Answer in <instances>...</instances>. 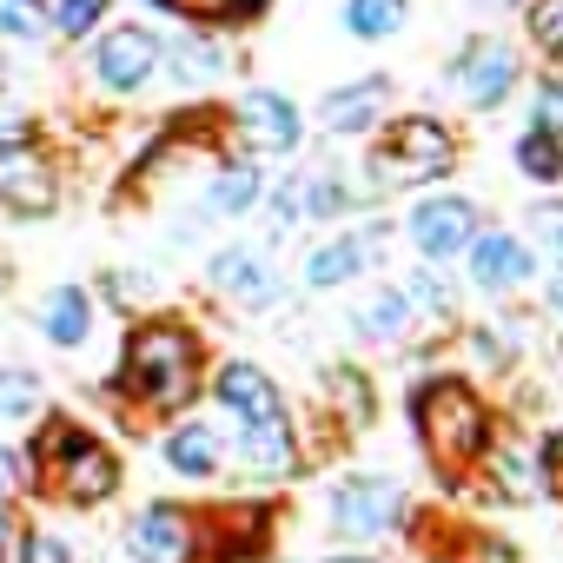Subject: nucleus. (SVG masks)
I'll return each mask as SVG.
<instances>
[{"label": "nucleus", "mask_w": 563, "mask_h": 563, "mask_svg": "<svg viewBox=\"0 0 563 563\" xmlns=\"http://www.w3.org/2000/svg\"><path fill=\"white\" fill-rule=\"evenodd\" d=\"M411 418H418V444H424V457L444 471V484H457V477L484 457V444H490L484 405H477V391H471L464 378H438V385L411 391Z\"/></svg>", "instance_id": "obj_3"}, {"label": "nucleus", "mask_w": 563, "mask_h": 563, "mask_svg": "<svg viewBox=\"0 0 563 563\" xmlns=\"http://www.w3.org/2000/svg\"><path fill=\"white\" fill-rule=\"evenodd\" d=\"M159 74V34L140 27V21H120L93 41V80L107 93H140L146 80Z\"/></svg>", "instance_id": "obj_7"}, {"label": "nucleus", "mask_w": 563, "mask_h": 563, "mask_svg": "<svg viewBox=\"0 0 563 563\" xmlns=\"http://www.w3.org/2000/svg\"><path fill=\"white\" fill-rule=\"evenodd\" d=\"M107 8H113V0H47V27L60 41H87L107 21Z\"/></svg>", "instance_id": "obj_26"}, {"label": "nucleus", "mask_w": 563, "mask_h": 563, "mask_svg": "<svg viewBox=\"0 0 563 563\" xmlns=\"http://www.w3.org/2000/svg\"><path fill=\"white\" fill-rule=\"evenodd\" d=\"M537 133H550L556 146H563V80H543V93H537V120H530Z\"/></svg>", "instance_id": "obj_34"}, {"label": "nucleus", "mask_w": 563, "mask_h": 563, "mask_svg": "<svg viewBox=\"0 0 563 563\" xmlns=\"http://www.w3.org/2000/svg\"><path fill=\"white\" fill-rule=\"evenodd\" d=\"M378 252H385V232L378 225L372 232H345V239H332V245H319L306 258V286L312 292H332V286H345V278H358Z\"/></svg>", "instance_id": "obj_14"}, {"label": "nucleus", "mask_w": 563, "mask_h": 563, "mask_svg": "<svg viewBox=\"0 0 563 563\" xmlns=\"http://www.w3.org/2000/svg\"><path fill=\"white\" fill-rule=\"evenodd\" d=\"M405 232H411V245L424 258H451V252H464L477 239V206L471 199H424V206H411Z\"/></svg>", "instance_id": "obj_10"}, {"label": "nucleus", "mask_w": 563, "mask_h": 563, "mask_svg": "<svg viewBox=\"0 0 563 563\" xmlns=\"http://www.w3.org/2000/svg\"><path fill=\"white\" fill-rule=\"evenodd\" d=\"M517 166H523V179H563V146L530 126V133L517 140Z\"/></svg>", "instance_id": "obj_29"}, {"label": "nucleus", "mask_w": 563, "mask_h": 563, "mask_svg": "<svg viewBox=\"0 0 563 563\" xmlns=\"http://www.w3.org/2000/svg\"><path fill=\"white\" fill-rule=\"evenodd\" d=\"M14 537H21V523L8 517V504H0V563H8V556H14Z\"/></svg>", "instance_id": "obj_40"}, {"label": "nucleus", "mask_w": 563, "mask_h": 563, "mask_svg": "<svg viewBox=\"0 0 563 563\" xmlns=\"http://www.w3.org/2000/svg\"><path fill=\"white\" fill-rule=\"evenodd\" d=\"M497 477H504V497H530L537 477H523V451H504L497 457Z\"/></svg>", "instance_id": "obj_35"}, {"label": "nucleus", "mask_w": 563, "mask_h": 563, "mask_svg": "<svg viewBox=\"0 0 563 563\" xmlns=\"http://www.w3.org/2000/svg\"><path fill=\"white\" fill-rule=\"evenodd\" d=\"M126 550H133V563H192L199 523H192V510H179V504H146V510L126 523Z\"/></svg>", "instance_id": "obj_9"}, {"label": "nucleus", "mask_w": 563, "mask_h": 563, "mask_svg": "<svg viewBox=\"0 0 563 563\" xmlns=\"http://www.w3.org/2000/svg\"><path fill=\"white\" fill-rule=\"evenodd\" d=\"M332 398H339L345 424H372V385H365L352 365H339V372H332Z\"/></svg>", "instance_id": "obj_31"}, {"label": "nucleus", "mask_w": 563, "mask_h": 563, "mask_svg": "<svg viewBox=\"0 0 563 563\" xmlns=\"http://www.w3.org/2000/svg\"><path fill=\"white\" fill-rule=\"evenodd\" d=\"M27 484H41V490H54L60 504H74V510H93V504H107L113 490H120V457H113V444L100 438V431H87L80 418H67V411H47L41 418V431H34V444H27Z\"/></svg>", "instance_id": "obj_1"}, {"label": "nucleus", "mask_w": 563, "mask_h": 563, "mask_svg": "<svg viewBox=\"0 0 563 563\" xmlns=\"http://www.w3.org/2000/svg\"><path fill=\"white\" fill-rule=\"evenodd\" d=\"M41 339L60 352H80L93 339V292L87 286H54L41 299Z\"/></svg>", "instance_id": "obj_17"}, {"label": "nucleus", "mask_w": 563, "mask_h": 563, "mask_svg": "<svg viewBox=\"0 0 563 563\" xmlns=\"http://www.w3.org/2000/svg\"><path fill=\"white\" fill-rule=\"evenodd\" d=\"M477 8H517V0H477Z\"/></svg>", "instance_id": "obj_42"}, {"label": "nucleus", "mask_w": 563, "mask_h": 563, "mask_svg": "<svg viewBox=\"0 0 563 563\" xmlns=\"http://www.w3.org/2000/svg\"><path fill=\"white\" fill-rule=\"evenodd\" d=\"M451 166H457V146H451V133H444L438 120H424V113H405V120L378 140V153L365 159L372 186H424V179H444Z\"/></svg>", "instance_id": "obj_4"}, {"label": "nucleus", "mask_w": 563, "mask_h": 563, "mask_svg": "<svg viewBox=\"0 0 563 563\" xmlns=\"http://www.w3.org/2000/svg\"><path fill=\"white\" fill-rule=\"evenodd\" d=\"M206 278H212V292H225V299H239V306H272V299H278V272H272V258H265L258 245H225V252H212Z\"/></svg>", "instance_id": "obj_13"}, {"label": "nucleus", "mask_w": 563, "mask_h": 563, "mask_svg": "<svg viewBox=\"0 0 563 563\" xmlns=\"http://www.w3.org/2000/svg\"><path fill=\"white\" fill-rule=\"evenodd\" d=\"M550 306H556V312H563V265H556V272H550Z\"/></svg>", "instance_id": "obj_41"}, {"label": "nucleus", "mask_w": 563, "mask_h": 563, "mask_svg": "<svg viewBox=\"0 0 563 563\" xmlns=\"http://www.w3.org/2000/svg\"><path fill=\"white\" fill-rule=\"evenodd\" d=\"M159 67L179 80V87H206V80H219L225 74V54H219V41L212 34H173V41H159Z\"/></svg>", "instance_id": "obj_19"}, {"label": "nucleus", "mask_w": 563, "mask_h": 563, "mask_svg": "<svg viewBox=\"0 0 563 563\" xmlns=\"http://www.w3.org/2000/svg\"><path fill=\"white\" fill-rule=\"evenodd\" d=\"M352 332L358 339H378V345H398L411 332V299L405 292H372L358 312H352Z\"/></svg>", "instance_id": "obj_22"}, {"label": "nucleus", "mask_w": 563, "mask_h": 563, "mask_svg": "<svg viewBox=\"0 0 563 563\" xmlns=\"http://www.w3.org/2000/svg\"><path fill=\"white\" fill-rule=\"evenodd\" d=\"M451 80H457V93H464L471 107H504V93L517 87V54H510L504 41H471V47L457 54Z\"/></svg>", "instance_id": "obj_12"}, {"label": "nucleus", "mask_w": 563, "mask_h": 563, "mask_svg": "<svg viewBox=\"0 0 563 563\" xmlns=\"http://www.w3.org/2000/svg\"><path fill=\"white\" fill-rule=\"evenodd\" d=\"M530 41L543 54H563V0H530Z\"/></svg>", "instance_id": "obj_33"}, {"label": "nucleus", "mask_w": 563, "mask_h": 563, "mask_svg": "<svg viewBox=\"0 0 563 563\" xmlns=\"http://www.w3.org/2000/svg\"><path fill=\"white\" fill-rule=\"evenodd\" d=\"M405 0H345V27L358 34V41H385V34H398L405 27Z\"/></svg>", "instance_id": "obj_25"}, {"label": "nucleus", "mask_w": 563, "mask_h": 563, "mask_svg": "<svg viewBox=\"0 0 563 563\" xmlns=\"http://www.w3.org/2000/svg\"><path fill=\"white\" fill-rule=\"evenodd\" d=\"M41 411V372L34 365H0V418Z\"/></svg>", "instance_id": "obj_27"}, {"label": "nucleus", "mask_w": 563, "mask_h": 563, "mask_svg": "<svg viewBox=\"0 0 563 563\" xmlns=\"http://www.w3.org/2000/svg\"><path fill=\"white\" fill-rule=\"evenodd\" d=\"M272 219L278 225H299V179H286V186L272 192Z\"/></svg>", "instance_id": "obj_37"}, {"label": "nucleus", "mask_w": 563, "mask_h": 563, "mask_svg": "<svg viewBox=\"0 0 563 563\" xmlns=\"http://www.w3.org/2000/svg\"><path fill=\"white\" fill-rule=\"evenodd\" d=\"M258 166L252 159H232V166H219L212 173V186H206V212L212 219H239V212H252L258 206Z\"/></svg>", "instance_id": "obj_21"}, {"label": "nucleus", "mask_w": 563, "mask_h": 563, "mask_svg": "<svg viewBox=\"0 0 563 563\" xmlns=\"http://www.w3.org/2000/svg\"><path fill=\"white\" fill-rule=\"evenodd\" d=\"M405 523V490L391 477H345L332 490V530L345 543H372V537H391Z\"/></svg>", "instance_id": "obj_6"}, {"label": "nucleus", "mask_w": 563, "mask_h": 563, "mask_svg": "<svg viewBox=\"0 0 563 563\" xmlns=\"http://www.w3.org/2000/svg\"><path fill=\"white\" fill-rule=\"evenodd\" d=\"M325 563H372V556H325Z\"/></svg>", "instance_id": "obj_43"}, {"label": "nucleus", "mask_w": 563, "mask_h": 563, "mask_svg": "<svg viewBox=\"0 0 563 563\" xmlns=\"http://www.w3.org/2000/svg\"><path fill=\"white\" fill-rule=\"evenodd\" d=\"M352 212V192L339 173H299V219H339Z\"/></svg>", "instance_id": "obj_24"}, {"label": "nucleus", "mask_w": 563, "mask_h": 563, "mask_svg": "<svg viewBox=\"0 0 563 563\" xmlns=\"http://www.w3.org/2000/svg\"><path fill=\"white\" fill-rule=\"evenodd\" d=\"M159 451H166V464H173L179 477H192V484L219 477V464H225V444H219V431H212V424H192V418H186V424H173Z\"/></svg>", "instance_id": "obj_18"}, {"label": "nucleus", "mask_w": 563, "mask_h": 563, "mask_svg": "<svg viewBox=\"0 0 563 563\" xmlns=\"http://www.w3.org/2000/svg\"><path fill=\"white\" fill-rule=\"evenodd\" d=\"M537 232L556 245V265H563V206H537Z\"/></svg>", "instance_id": "obj_39"}, {"label": "nucleus", "mask_w": 563, "mask_h": 563, "mask_svg": "<svg viewBox=\"0 0 563 563\" xmlns=\"http://www.w3.org/2000/svg\"><path fill=\"white\" fill-rule=\"evenodd\" d=\"M120 391L153 418L186 411L199 391V332L179 319H140L120 345Z\"/></svg>", "instance_id": "obj_2"}, {"label": "nucleus", "mask_w": 563, "mask_h": 563, "mask_svg": "<svg viewBox=\"0 0 563 563\" xmlns=\"http://www.w3.org/2000/svg\"><path fill=\"white\" fill-rule=\"evenodd\" d=\"M464 252H471V278H477L484 292H510V286H523V278H530V245L510 239V232H484Z\"/></svg>", "instance_id": "obj_15"}, {"label": "nucleus", "mask_w": 563, "mask_h": 563, "mask_svg": "<svg viewBox=\"0 0 563 563\" xmlns=\"http://www.w3.org/2000/svg\"><path fill=\"white\" fill-rule=\"evenodd\" d=\"M41 34H54V27H47V0H0V41L34 47Z\"/></svg>", "instance_id": "obj_28"}, {"label": "nucleus", "mask_w": 563, "mask_h": 563, "mask_svg": "<svg viewBox=\"0 0 563 563\" xmlns=\"http://www.w3.org/2000/svg\"><path fill=\"white\" fill-rule=\"evenodd\" d=\"M8 563H74V543L54 537V530H34V523H27V530L14 537V556H8Z\"/></svg>", "instance_id": "obj_30"}, {"label": "nucleus", "mask_w": 563, "mask_h": 563, "mask_svg": "<svg viewBox=\"0 0 563 563\" xmlns=\"http://www.w3.org/2000/svg\"><path fill=\"white\" fill-rule=\"evenodd\" d=\"M14 490H27V464H21L14 444H0V504H8Z\"/></svg>", "instance_id": "obj_36"}, {"label": "nucleus", "mask_w": 563, "mask_h": 563, "mask_svg": "<svg viewBox=\"0 0 563 563\" xmlns=\"http://www.w3.org/2000/svg\"><path fill=\"white\" fill-rule=\"evenodd\" d=\"M212 398L239 418V431L245 424H278L286 418V398H278V385L258 372V365H245V358H232V365H219V378H212Z\"/></svg>", "instance_id": "obj_11"}, {"label": "nucleus", "mask_w": 563, "mask_h": 563, "mask_svg": "<svg viewBox=\"0 0 563 563\" xmlns=\"http://www.w3.org/2000/svg\"><path fill=\"white\" fill-rule=\"evenodd\" d=\"M537 477L563 484V431H550V438H543V464H537Z\"/></svg>", "instance_id": "obj_38"}, {"label": "nucleus", "mask_w": 563, "mask_h": 563, "mask_svg": "<svg viewBox=\"0 0 563 563\" xmlns=\"http://www.w3.org/2000/svg\"><path fill=\"white\" fill-rule=\"evenodd\" d=\"M239 457L252 477H292L299 464V444H292V424L278 418V424H245L239 431Z\"/></svg>", "instance_id": "obj_20"}, {"label": "nucleus", "mask_w": 563, "mask_h": 563, "mask_svg": "<svg viewBox=\"0 0 563 563\" xmlns=\"http://www.w3.org/2000/svg\"><path fill=\"white\" fill-rule=\"evenodd\" d=\"M166 14H186V21H206V27H239V21H258L272 0H153Z\"/></svg>", "instance_id": "obj_23"}, {"label": "nucleus", "mask_w": 563, "mask_h": 563, "mask_svg": "<svg viewBox=\"0 0 563 563\" xmlns=\"http://www.w3.org/2000/svg\"><path fill=\"white\" fill-rule=\"evenodd\" d=\"M405 299H411V306H424L431 319H451V292H444V278H438L431 265H418V272H411V286H405Z\"/></svg>", "instance_id": "obj_32"}, {"label": "nucleus", "mask_w": 563, "mask_h": 563, "mask_svg": "<svg viewBox=\"0 0 563 563\" xmlns=\"http://www.w3.org/2000/svg\"><path fill=\"white\" fill-rule=\"evenodd\" d=\"M232 126H239V146L245 153H299V107L286 93H272V87H252L239 107H232Z\"/></svg>", "instance_id": "obj_8"}, {"label": "nucleus", "mask_w": 563, "mask_h": 563, "mask_svg": "<svg viewBox=\"0 0 563 563\" xmlns=\"http://www.w3.org/2000/svg\"><path fill=\"white\" fill-rule=\"evenodd\" d=\"M391 100V80H352V87H332L319 100V126L325 133H372L378 113Z\"/></svg>", "instance_id": "obj_16"}, {"label": "nucleus", "mask_w": 563, "mask_h": 563, "mask_svg": "<svg viewBox=\"0 0 563 563\" xmlns=\"http://www.w3.org/2000/svg\"><path fill=\"white\" fill-rule=\"evenodd\" d=\"M0 206L14 219H54L60 206V173L34 140H0Z\"/></svg>", "instance_id": "obj_5"}]
</instances>
